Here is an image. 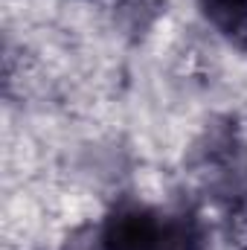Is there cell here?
Instances as JSON below:
<instances>
[{"label": "cell", "mask_w": 247, "mask_h": 250, "mask_svg": "<svg viewBox=\"0 0 247 250\" xmlns=\"http://www.w3.org/2000/svg\"><path fill=\"white\" fill-rule=\"evenodd\" d=\"M192 178L221 201L247 192V143L233 120H215L192 143L186 154Z\"/></svg>", "instance_id": "1"}, {"label": "cell", "mask_w": 247, "mask_h": 250, "mask_svg": "<svg viewBox=\"0 0 247 250\" xmlns=\"http://www.w3.org/2000/svg\"><path fill=\"white\" fill-rule=\"evenodd\" d=\"M166 230V212L128 201L120 204L96 233L93 250H160Z\"/></svg>", "instance_id": "2"}, {"label": "cell", "mask_w": 247, "mask_h": 250, "mask_svg": "<svg viewBox=\"0 0 247 250\" xmlns=\"http://www.w3.org/2000/svg\"><path fill=\"white\" fill-rule=\"evenodd\" d=\"M206 23L239 53H247V0H198Z\"/></svg>", "instance_id": "3"}, {"label": "cell", "mask_w": 247, "mask_h": 250, "mask_svg": "<svg viewBox=\"0 0 247 250\" xmlns=\"http://www.w3.org/2000/svg\"><path fill=\"white\" fill-rule=\"evenodd\" d=\"M160 250H204V227L192 209L166 212V230Z\"/></svg>", "instance_id": "4"}, {"label": "cell", "mask_w": 247, "mask_h": 250, "mask_svg": "<svg viewBox=\"0 0 247 250\" xmlns=\"http://www.w3.org/2000/svg\"><path fill=\"white\" fill-rule=\"evenodd\" d=\"M224 242H227V250H247V192L227 201Z\"/></svg>", "instance_id": "5"}]
</instances>
